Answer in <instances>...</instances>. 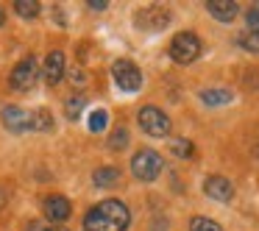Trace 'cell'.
Masks as SVG:
<instances>
[{"label": "cell", "instance_id": "1", "mask_svg": "<svg viewBox=\"0 0 259 231\" xmlns=\"http://www.w3.org/2000/svg\"><path fill=\"white\" fill-rule=\"evenodd\" d=\"M131 223V212L123 201L109 198L90 209L84 217V231H125Z\"/></svg>", "mask_w": 259, "mask_h": 231}, {"label": "cell", "instance_id": "2", "mask_svg": "<svg viewBox=\"0 0 259 231\" xmlns=\"http://www.w3.org/2000/svg\"><path fill=\"white\" fill-rule=\"evenodd\" d=\"M198 56H201V39H198L195 34L181 31V34L173 36V42H170V59H173V62L190 64V62H195Z\"/></svg>", "mask_w": 259, "mask_h": 231}, {"label": "cell", "instance_id": "3", "mask_svg": "<svg viewBox=\"0 0 259 231\" xmlns=\"http://www.w3.org/2000/svg\"><path fill=\"white\" fill-rule=\"evenodd\" d=\"M131 173L140 181H153L162 173V156H159L156 151H151V148H142V151H137L134 159H131Z\"/></svg>", "mask_w": 259, "mask_h": 231}, {"label": "cell", "instance_id": "4", "mask_svg": "<svg viewBox=\"0 0 259 231\" xmlns=\"http://www.w3.org/2000/svg\"><path fill=\"white\" fill-rule=\"evenodd\" d=\"M137 120H140V128L148 136H167L170 134V117L156 106H142Z\"/></svg>", "mask_w": 259, "mask_h": 231}, {"label": "cell", "instance_id": "5", "mask_svg": "<svg viewBox=\"0 0 259 231\" xmlns=\"http://www.w3.org/2000/svg\"><path fill=\"white\" fill-rule=\"evenodd\" d=\"M36 81H39V64H36L34 56H28L12 70L9 84H12V89H17V92H28V89L36 86Z\"/></svg>", "mask_w": 259, "mask_h": 231}, {"label": "cell", "instance_id": "6", "mask_svg": "<svg viewBox=\"0 0 259 231\" xmlns=\"http://www.w3.org/2000/svg\"><path fill=\"white\" fill-rule=\"evenodd\" d=\"M112 75L114 81H117V86L123 92H137L142 86V73L140 67H137L134 62H128V59H120V62L112 64Z\"/></svg>", "mask_w": 259, "mask_h": 231}, {"label": "cell", "instance_id": "7", "mask_svg": "<svg viewBox=\"0 0 259 231\" xmlns=\"http://www.w3.org/2000/svg\"><path fill=\"white\" fill-rule=\"evenodd\" d=\"M3 125L12 134H25V131L34 128V114L20 109V106H6L3 109Z\"/></svg>", "mask_w": 259, "mask_h": 231}, {"label": "cell", "instance_id": "8", "mask_svg": "<svg viewBox=\"0 0 259 231\" xmlns=\"http://www.w3.org/2000/svg\"><path fill=\"white\" fill-rule=\"evenodd\" d=\"M137 25L145 31H162L164 25H170V12L162 6H148L137 12Z\"/></svg>", "mask_w": 259, "mask_h": 231}, {"label": "cell", "instance_id": "9", "mask_svg": "<svg viewBox=\"0 0 259 231\" xmlns=\"http://www.w3.org/2000/svg\"><path fill=\"white\" fill-rule=\"evenodd\" d=\"M203 192H206L209 198H214V201H220V203L234 198V187H231V181L223 178V175H209V178L203 181Z\"/></svg>", "mask_w": 259, "mask_h": 231}, {"label": "cell", "instance_id": "10", "mask_svg": "<svg viewBox=\"0 0 259 231\" xmlns=\"http://www.w3.org/2000/svg\"><path fill=\"white\" fill-rule=\"evenodd\" d=\"M42 209H45V217L51 220V223H64V220L70 217V212H73L70 201H67V198H62V195H51V198H45Z\"/></svg>", "mask_w": 259, "mask_h": 231}, {"label": "cell", "instance_id": "11", "mask_svg": "<svg viewBox=\"0 0 259 231\" xmlns=\"http://www.w3.org/2000/svg\"><path fill=\"white\" fill-rule=\"evenodd\" d=\"M206 9L214 20H220V23H231V20L237 17V12H240L234 0H209Z\"/></svg>", "mask_w": 259, "mask_h": 231}, {"label": "cell", "instance_id": "12", "mask_svg": "<svg viewBox=\"0 0 259 231\" xmlns=\"http://www.w3.org/2000/svg\"><path fill=\"white\" fill-rule=\"evenodd\" d=\"M62 78H64V53L53 51L48 53V62H45V81L56 86Z\"/></svg>", "mask_w": 259, "mask_h": 231}, {"label": "cell", "instance_id": "13", "mask_svg": "<svg viewBox=\"0 0 259 231\" xmlns=\"http://www.w3.org/2000/svg\"><path fill=\"white\" fill-rule=\"evenodd\" d=\"M92 181H95L98 187H114L120 181V170L117 167H101V170H95V175H92Z\"/></svg>", "mask_w": 259, "mask_h": 231}, {"label": "cell", "instance_id": "14", "mask_svg": "<svg viewBox=\"0 0 259 231\" xmlns=\"http://www.w3.org/2000/svg\"><path fill=\"white\" fill-rule=\"evenodd\" d=\"M201 101L206 106H223V103H231V92L229 89H203Z\"/></svg>", "mask_w": 259, "mask_h": 231}, {"label": "cell", "instance_id": "15", "mask_svg": "<svg viewBox=\"0 0 259 231\" xmlns=\"http://www.w3.org/2000/svg\"><path fill=\"white\" fill-rule=\"evenodd\" d=\"M84 106H87V98L84 95H73V98L64 101V114H67L70 120H78V114L84 112Z\"/></svg>", "mask_w": 259, "mask_h": 231}, {"label": "cell", "instance_id": "16", "mask_svg": "<svg viewBox=\"0 0 259 231\" xmlns=\"http://www.w3.org/2000/svg\"><path fill=\"white\" fill-rule=\"evenodd\" d=\"M14 9H17V14H20V17H25V20H31V17L39 14V3H34V0H17Z\"/></svg>", "mask_w": 259, "mask_h": 231}, {"label": "cell", "instance_id": "17", "mask_svg": "<svg viewBox=\"0 0 259 231\" xmlns=\"http://www.w3.org/2000/svg\"><path fill=\"white\" fill-rule=\"evenodd\" d=\"M34 128L36 131H53V120H51V112H48V109L34 112Z\"/></svg>", "mask_w": 259, "mask_h": 231}, {"label": "cell", "instance_id": "18", "mask_svg": "<svg viewBox=\"0 0 259 231\" xmlns=\"http://www.w3.org/2000/svg\"><path fill=\"white\" fill-rule=\"evenodd\" d=\"M173 153L179 159H192V156H195V148H192L190 140H176L173 142Z\"/></svg>", "mask_w": 259, "mask_h": 231}, {"label": "cell", "instance_id": "19", "mask_svg": "<svg viewBox=\"0 0 259 231\" xmlns=\"http://www.w3.org/2000/svg\"><path fill=\"white\" fill-rule=\"evenodd\" d=\"M190 231H220V225L209 217H192L190 220Z\"/></svg>", "mask_w": 259, "mask_h": 231}, {"label": "cell", "instance_id": "20", "mask_svg": "<svg viewBox=\"0 0 259 231\" xmlns=\"http://www.w3.org/2000/svg\"><path fill=\"white\" fill-rule=\"evenodd\" d=\"M90 128L95 131V134L106 128V112H103V109H95V112L90 114Z\"/></svg>", "mask_w": 259, "mask_h": 231}, {"label": "cell", "instance_id": "21", "mask_svg": "<svg viewBox=\"0 0 259 231\" xmlns=\"http://www.w3.org/2000/svg\"><path fill=\"white\" fill-rule=\"evenodd\" d=\"M125 142H128V134H125V128H117V131L112 134V140H109V148H112V151H123Z\"/></svg>", "mask_w": 259, "mask_h": 231}, {"label": "cell", "instance_id": "22", "mask_svg": "<svg viewBox=\"0 0 259 231\" xmlns=\"http://www.w3.org/2000/svg\"><path fill=\"white\" fill-rule=\"evenodd\" d=\"M237 42H240V45L245 48V51H251V53H256V51H259V36L248 34V31H245V34H240V39H237Z\"/></svg>", "mask_w": 259, "mask_h": 231}, {"label": "cell", "instance_id": "23", "mask_svg": "<svg viewBox=\"0 0 259 231\" xmlns=\"http://www.w3.org/2000/svg\"><path fill=\"white\" fill-rule=\"evenodd\" d=\"M245 23H248V34L259 36V9H251L245 14Z\"/></svg>", "mask_w": 259, "mask_h": 231}, {"label": "cell", "instance_id": "24", "mask_svg": "<svg viewBox=\"0 0 259 231\" xmlns=\"http://www.w3.org/2000/svg\"><path fill=\"white\" fill-rule=\"evenodd\" d=\"M90 6H92V9H98V12H101V9H106V0H90Z\"/></svg>", "mask_w": 259, "mask_h": 231}, {"label": "cell", "instance_id": "25", "mask_svg": "<svg viewBox=\"0 0 259 231\" xmlns=\"http://www.w3.org/2000/svg\"><path fill=\"white\" fill-rule=\"evenodd\" d=\"M28 231H48V228H45L42 223H31V225H28Z\"/></svg>", "mask_w": 259, "mask_h": 231}, {"label": "cell", "instance_id": "26", "mask_svg": "<svg viewBox=\"0 0 259 231\" xmlns=\"http://www.w3.org/2000/svg\"><path fill=\"white\" fill-rule=\"evenodd\" d=\"M3 23H6V14H3V12H0V25H3Z\"/></svg>", "mask_w": 259, "mask_h": 231}, {"label": "cell", "instance_id": "27", "mask_svg": "<svg viewBox=\"0 0 259 231\" xmlns=\"http://www.w3.org/2000/svg\"><path fill=\"white\" fill-rule=\"evenodd\" d=\"M51 231H67V228H64V225H56V228H51Z\"/></svg>", "mask_w": 259, "mask_h": 231}]
</instances>
